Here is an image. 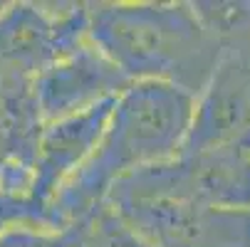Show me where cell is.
I'll list each match as a JSON object with an SVG mask.
<instances>
[{
	"instance_id": "3",
	"label": "cell",
	"mask_w": 250,
	"mask_h": 247,
	"mask_svg": "<svg viewBox=\"0 0 250 247\" xmlns=\"http://www.w3.org/2000/svg\"><path fill=\"white\" fill-rule=\"evenodd\" d=\"M178 200L250 210V144L184 151L168 161L134 171L106 193V205Z\"/></svg>"
},
{
	"instance_id": "6",
	"label": "cell",
	"mask_w": 250,
	"mask_h": 247,
	"mask_svg": "<svg viewBox=\"0 0 250 247\" xmlns=\"http://www.w3.org/2000/svg\"><path fill=\"white\" fill-rule=\"evenodd\" d=\"M131 82L92 40L57 57L35 79V101L45 124L117 99Z\"/></svg>"
},
{
	"instance_id": "2",
	"label": "cell",
	"mask_w": 250,
	"mask_h": 247,
	"mask_svg": "<svg viewBox=\"0 0 250 247\" xmlns=\"http://www.w3.org/2000/svg\"><path fill=\"white\" fill-rule=\"evenodd\" d=\"M87 18L89 40L131 84H166L196 99L221 57L191 3H87Z\"/></svg>"
},
{
	"instance_id": "11",
	"label": "cell",
	"mask_w": 250,
	"mask_h": 247,
	"mask_svg": "<svg viewBox=\"0 0 250 247\" xmlns=\"http://www.w3.org/2000/svg\"><path fill=\"white\" fill-rule=\"evenodd\" d=\"M30 175H32V171H27L22 166H15L10 161L5 146L0 144V190H3V193H13V195H20V190L27 193Z\"/></svg>"
},
{
	"instance_id": "10",
	"label": "cell",
	"mask_w": 250,
	"mask_h": 247,
	"mask_svg": "<svg viewBox=\"0 0 250 247\" xmlns=\"http://www.w3.org/2000/svg\"><path fill=\"white\" fill-rule=\"evenodd\" d=\"M0 247H75V230L15 223L0 232Z\"/></svg>"
},
{
	"instance_id": "4",
	"label": "cell",
	"mask_w": 250,
	"mask_h": 247,
	"mask_svg": "<svg viewBox=\"0 0 250 247\" xmlns=\"http://www.w3.org/2000/svg\"><path fill=\"white\" fill-rule=\"evenodd\" d=\"M250 144V35L221 42V57L196 96L186 151Z\"/></svg>"
},
{
	"instance_id": "8",
	"label": "cell",
	"mask_w": 250,
	"mask_h": 247,
	"mask_svg": "<svg viewBox=\"0 0 250 247\" xmlns=\"http://www.w3.org/2000/svg\"><path fill=\"white\" fill-rule=\"evenodd\" d=\"M72 230H75V247H151L106 203Z\"/></svg>"
},
{
	"instance_id": "13",
	"label": "cell",
	"mask_w": 250,
	"mask_h": 247,
	"mask_svg": "<svg viewBox=\"0 0 250 247\" xmlns=\"http://www.w3.org/2000/svg\"><path fill=\"white\" fill-rule=\"evenodd\" d=\"M3 8H5V3H0V13H3Z\"/></svg>"
},
{
	"instance_id": "12",
	"label": "cell",
	"mask_w": 250,
	"mask_h": 247,
	"mask_svg": "<svg viewBox=\"0 0 250 247\" xmlns=\"http://www.w3.org/2000/svg\"><path fill=\"white\" fill-rule=\"evenodd\" d=\"M15 223H35V215L25 200L0 193V232ZM38 225V223H35Z\"/></svg>"
},
{
	"instance_id": "7",
	"label": "cell",
	"mask_w": 250,
	"mask_h": 247,
	"mask_svg": "<svg viewBox=\"0 0 250 247\" xmlns=\"http://www.w3.org/2000/svg\"><path fill=\"white\" fill-rule=\"evenodd\" d=\"M114 101L117 99L97 104L94 109L42 126L27 188V205L35 215V223L47 225V205L97 149V141L106 126Z\"/></svg>"
},
{
	"instance_id": "5",
	"label": "cell",
	"mask_w": 250,
	"mask_h": 247,
	"mask_svg": "<svg viewBox=\"0 0 250 247\" xmlns=\"http://www.w3.org/2000/svg\"><path fill=\"white\" fill-rule=\"evenodd\" d=\"M151 247H250V210L178 200L112 208Z\"/></svg>"
},
{
	"instance_id": "9",
	"label": "cell",
	"mask_w": 250,
	"mask_h": 247,
	"mask_svg": "<svg viewBox=\"0 0 250 247\" xmlns=\"http://www.w3.org/2000/svg\"><path fill=\"white\" fill-rule=\"evenodd\" d=\"M191 8L218 42L250 35V0H206L191 3Z\"/></svg>"
},
{
	"instance_id": "1",
	"label": "cell",
	"mask_w": 250,
	"mask_h": 247,
	"mask_svg": "<svg viewBox=\"0 0 250 247\" xmlns=\"http://www.w3.org/2000/svg\"><path fill=\"white\" fill-rule=\"evenodd\" d=\"M196 99L176 87L136 82L112 107L97 149L52 198L45 213L50 228H75L104 205L124 175L181 153Z\"/></svg>"
}]
</instances>
